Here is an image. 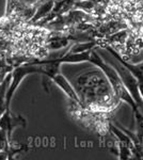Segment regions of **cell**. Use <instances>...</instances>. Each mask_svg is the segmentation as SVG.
I'll list each match as a JSON object with an SVG mask.
<instances>
[{"mask_svg":"<svg viewBox=\"0 0 143 160\" xmlns=\"http://www.w3.org/2000/svg\"><path fill=\"white\" fill-rule=\"evenodd\" d=\"M74 87L81 100V107L90 110H110L118 102L110 82L98 68L77 76Z\"/></svg>","mask_w":143,"mask_h":160,"instance_id":"obj_1","label":"cell"},{"mask_svg":"<svg viewBox=\"0 0 143 160\" xmlns=\"http://www.w3.org/2000/svg\"><path fill=\"white\" fill-rule=\"evenodd\" d=\"M89 62L92 63L93 65H95L96 68L101 69L103 73L106 75L108 81L110 82L111 88H112L113 93H114V96H115L116 99L126 102V104L131 108L135 113L138 112V111H140V109L138 108V106L136 104V102H135L134 98L131 97V95H130V93L128 92V90L126 89V87H125V84H124L123 80H122L121 76H120V74L118 73L116 68H114L113 65L106 63V62L103 60V58H101L94 49H92V51H91V57H90Z\"/></svg>","mask_w":143,"mask_h":160,"instance_id":"obj_2","label":"cell"},{"mask_svg":"<svg viewBox=\"0 0 143 160\" xmlns=\"http://www.w3.org/2000/svg\"><path fill=\"white\" fill-rule=\"evenodd\" d=\"M40 72V66L36 64L35 62H31V63L24 64L22 66H18L14 71L11 72V82H10V87L7 93V109H10V105H11L12 98L14 94L16 93L18 87H19L20 82L26 76L31 74H35Z\"/></svg>","mask_w":143,"mask_h":160,"instance_id":"obj_3","label":"cell"},{"mask_svg":"<svg viewBox=\"0 0 143 160\" xmlns=\"http://www.w3.org/2000/svg\"><path fill=\"white\" fill-rule=\"evenodd\" d=\"M113 66L116 68L118 73L120 74L124 84H125L126 89L128 90L131 97L134 98L135 102H136L138 108L140 109V111L143 112V98H142L141 93H140L139 83H138L137 78L131 74V72L129 71L125 65H123L120 61L116 60V65H113Z\"/></svg>","mask_w":143,"mask_h":160,"instance_id":"obj_4","label":"cell"},{"mask_svg":"<svg viewBox=\"0 0 143 160\" xmlns=\"http://www.w3.org/2000/svg\"><path fill=\"white\" fill-rule=\"evenodd\" d=\"M27 122L22 115L13 114L11 110L8 109L0 117V128L7 133L9 140H12V132L16 127H25Z\"/></svg>","mask_w":143,"mask_h":160,"instance_id":"obj_5","label":"cell"},{"mask_svg":"<svg viewBox=\"0 0 143 160\" xmlns=\"http://www.w3.org/2000/svg\"><path fill=\"white\" fill-rule=\"evenodd\" d=\"M48 79L51 80L58 88H60L73 102L81 106V100L79 98V95H78L74 84H72L64 75H62L60 72H58V73L54 74L53 76L49 77Z\"/></svg>","mask_w":143,"mask_h":160,"instance_id":"obj_6","label":"cell"},{"mask_svg":"<svg viewBox=\"0 0 143 160\" xmlns=\"http://www.w3.org/2000/svg\"><path fill=\"white\" fill-rule=\"evenodd\" d=\"M106 49L113 56V58L115 59V60L120 61L123 65H125L126 68L131 72V74L136 77L138 80V83H139L140 93H141L142 98H143V62H139V63H129V62L124 60V59L111 47H107Z\"/></svg>","mask_w":143,"mask_h":160,"instance_id":"obj_7","label":"cell"},{"mask_svg":"<svg viewBox=\"0 0 143 160\" xmlns=\"http://www.w3.org/2000/svg\"><path fill=\"white\" fill-rule=\"evenodd\" d=\"M12 74L9 73L4 78L2 79L1 83H0V117L6 112L7 109V93L10 87V82H11Z\"/></svg>","mask_w":143,"mask_h":160,"instance_id":"obj_8","label":"cell"},{"mask_svg":"<svg viewBox=\"0 0 143 160\" xmlns=\"http://www.w3.org/2000/svg\"><path fill=\"white\" fill-rule=\"evenodd\" d=\"M54 4H56V0H45V1L41 2V6L38 7V12L34 14L32 20L36 22V20L45 17L50 11H54Z\"/></svg>","mask_w":143,"mask_h":160,"instance_id":"obj_9","label":"cell"},{"mask_svg":"<svg viewBox=\"0 0 143 160\" xmlns=\"http://www.w3.org/2000/svg\"><path fill=\"white\" fill-rule=\"evenodd\" d=\"M14 4H15V0H8L7 3V15L9 13H11L14 10Z\"/></svg>","mask_w":143,"mask_h":160,"instance_id":"obj_10","label":"cell"},{"mask_svg":"<svg viewBox=\"0 0 143 160\" xmlns=\"http://www.w3.org/2000/svg\"><path fill=\"white\" fill-rule=\"evenodd\" d=\"M4 77H2V75H1V73H0V83H1V81H2V79H3Z\"/></svg>","mask_w":143,"mask_h":160,"instance_id":"obj_11","label":"cell"},{"mask_svg":"<svg viewBox=\"0 0 143 160\" xmlns=\"http://www.w3.org/2000/svg\"><path fill=\"white\" fill-rule=\"evenodd\" d=\"M38 2H40V3H41V2H43V1H45V0H38Z\"/></svg>","mask_w":143,"mask_h":160,"instance_id":"obj_12","label":"cell"}]
</instances>
